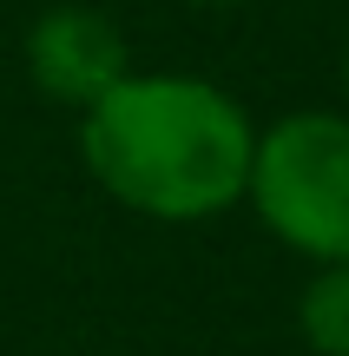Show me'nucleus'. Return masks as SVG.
Listing matches in <instances>:
<instances>
[{"instance_id":"7ed1b4c3","label":"nucleus","mask_w":349,"mask_h":356,"mask_svg":"<svg viewBox=\"0 0 349 356\" xmlns=\"http://www.w3.org/2000/svg\"><path fill=\"white\" fill-rule=\"evenodd\" d=\"M26 60H33V79L46 99L92 106L112 79H126V40L92 7H53L40 13L33 40H26Z\"/></svg>"},{"instance_id":"39448f33","label":"nucleus","mask_w":349,"mask_h":356,"mask_svg":"<svg viewBox=\"0 0 349 356\" xmlns=\"http://www.w3.org/2000/svg\"><path fill=\"white\" fill-rule=\"evenodd\" d=\"M191 7H237V0H191Z\"/></svg>"},{"instance_id":"f03ea898","label":"nucleus","mask_w":349,"mask_h":356,"mask_svg":"<svg viewBox=\"0 0 349 356\" xmlns=\"http://www.w3.org/2000/svg\"><path fill=\"white\" fill-rule=\"evenodd\" d=\"M244 198L257 218L316 264H349V119L290 113L250 152Z\"/></svg>"},{"instance_id":"20e7f679","label":"nucleus","mask_w":349,"mask_h":356,"mask_svg":"<svg viewBox=\"0 0 349 356\" xmlns=\"http://www.w3.org/2000/svg\"><path fill=\"white\" fill-rule=\"evenodd\" d=\"M297 323L316 356H349V264H323L316 284L303 291Z\"/></svg>"},{"instance_id":"f257e3e1","label":"nucleus","mask_w":349,"mask_h":356,"mask_svg":"<svg viewBox=\"0 0 349 356\" xmlns=\"http://www.w3.org/2000/svg\"><path fill=\"white\" fill-rule=\"evenodd\" d=\"M79 152L119 204L145 218H211L244 198L250 132L244 106L191 73H126L86 106Z\"/></svg>"},{"instance_id":"423d86ee","label":"nucleus","mask_w":349,"mask_h":356,"mask_svg":"<svg viewBox=\"0 0 349 356\" xmlns=\"http://www.w3.org/2000/svg\"><path fill=\"white\" fill-rule=\"evenodd\" d=\"M343 86H349V53H343Z\"/></svg>"}]
</instances>
